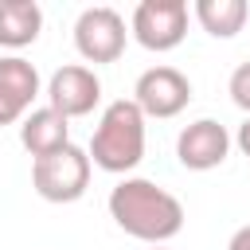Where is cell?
<instances>
[{
    "instance_id": "1",
    "label": "cell",
    "mask_w": 250,
    "mask_h": 250,
    "mask_svg": "<svg viewBox=\"0 0 250 250\" xmlns=\"http://www.w3.org/2000/svg\"><path fill=\"white\" fill-rule=\"evenodd\" d=\"M109 219L141 242L164 246L184 230V203L145 176H125L109 191Z\"/></svg>"
},
{
    "instance_id": "2",
    "label": "cell",
    "mask_w": 250,
    "mask_h": 250,
    "mask_svg": "<svg viewBox=\"0 0 250 250\" xmlns=\"http://www.w3.org/2000/svg\"><path fill=\"white\" fill-rule=\"evenodd\" d=\"M86 152H90V164L113 176H125L145 160V113L137 109L133 98H117L102 109Z\"/></svg>"
},
{
    "instance_id": "3",
    "label": "cell",
    "mask_w": 250,
    "mask_h": 250,
    "mask_svg": "<svg viewBox=\"0 0 250 250\" xmlns=\"http://www.w3.org/2000/svg\"><path fill=\"white\" fill-rule=\"evenodd\" d=\"M90 172H94L90 152L70 141V145H62V148L51 152V156L31 160V188H35V195L47 199V203H74V199L86 195Z\"/></svg>"
},
{
    "instance_id": "4",
    "label": "cell",
    "mask_w": 250,
    "mask_h": 250,
    "mask_svg": "<svg viewBox=\"0 0 250 250\" xmlns=\"http://www.w3.org/2000/svg\"><path fill=\"white\" fill-rule=\"evenodd\" d=\"M125 16L109 4H98V8H86L78 20H74V47L86 62H117L125 55Z\"/></svg>"
},
{
    "instance_id": "5",
    "label": "cell",
    "mask_w": 250,
    "mask_h": 250,
    "mask_svg": "<svg viewBox=\"0 0 250 250\" xmlns=\"http://www.w3.org/2000/svg\"><path fill=\"white\" fill-rule=\"evenodd\" d=\"M129 27L145 51H172L188 35V4L184 0H141L133 8Z\"/></svg>"
},
{
    "instance_id": "6",
    "label": "cell",
    "mask_w": 250,
    "mask_h": 250,
    "mask_svg": "<svg viewBox=\"0 0 250 250\" xmlns=\"http://www.w3.org/2000/svg\"><path fill=\"white\" fill-rule=\"evenodd\" d=\"M133 102L145 117H176L191 102V82L176 66H148L133 86Z\"/></svg>"
},
{
    "instance_id": "7",
    "label": "cell",
    "mask_w": 250,
    "mask_h": 250,
    "mask_svg": "<svg viewBox=\"0 0 250 250\" xmlns=\"http://www.w3.org/2000/svg\"><path fill=\"white\" fill-rule=\"evenodd\" d=\"M102 102V78L82 66V62H70V66H59L47 82V105L55 113H62L66 121L70 117H86L94 113V105Z\"/></svg>"
},
{
    "instance_id": "8",
    "label": "cell",
    "mask_w": 250,
    "mask_h": 250,
    "mask_svg": "<svg viewBox=\"0 0 250 250\" xmlns=\"http://www.w3.org/2000/svg\"><path fill=\"white\" fill-rule=\"evenodd\" d=\"M227 152H230V133H227V125L215 121V117H199V121L184 125L180 137H176V156H180V164L191 168V172H211V168H219V164L227 160Z\"/></svg>"
},
{
    "instance_id": "9",
    "label": "cell",
    "mask_w": 250,
    "mask_h": 250,
    "mask_svg": "<svg viewBox=\"0 0 250 250\" xmlns=\"http://www.w3.org/2000/svg\"><path fill=\"white\" fill-rule=\"evenodd\" d=\"M35 98H39V70L20 55H4L0 59V125L23 121Z\"/></svg>"
},
{
    "instance_id": "10",
    "label": "cell",
    "mask_w": 250,
    "mask_h": 250,
    "mask_svg": "<svg viewBox=\"0 0 250 250\" xmlns=\"http://www.w3.org/2000/svg\"><path fill=\"white\" fill-rule=\"evenodd\" d=\"M20 145L31 152V160H43V156L59 152L62 145H70V121L62 113H55L51 105H39V109L23 113V121H20Z\"/></svg>"
},
{
    "instance_id": "11",
    "label": "cell",
    "mask_w": 250,
    "mask_h": 250,
    "mask_svg": "<svg viewBox=\"0 0 250 250\" xmlns=\"http://www.w3.org/2000/svg\"><path fill=\"white\" fill-rule=\"evenodd\" d=\"M43 31V8L35 0H0V47H27Z\"/></svg>"
},
{
    "instance_id": "12",
    "label": "cell",
    "mask_w": 250,
    "mask_h": 250,
    "mask_svg": "<svg viewBox=\"0 0 250 250\" xmlns=\"http://www.w3.org/2000/svg\"><path fill=\"white\" fill-rule=\"evenodd\" d=\"M250 16L246 0H195V20L215 39H234Z\"/></svg>"
},
{
    "instance_id": "13",
    "label": "cell",
    "mask_w": 250,
    "mask_h": 250,
    "mask_svg": "<svg viewBox=\"0 0 250 250\" xmlns=\"http://www.w3.org/2000/svg\"><path fill=\"white\" fill-rule=\"evenodd\" d=\"M227 90H230V102H234V105L250 117V59H246V62H238V66L230 70Z\"/></svg>"
},
{
    "instance_id": "14",
    "label": "cell",
    "mask_w": 250,
    "mask_h": 250,
    "mask_svg": "<svg viewBox=\"0 0 250 250\" xmlns=\"http://www.w3.org/2000/svg\"><path fill=\"white\" fill-rule=\"evenodd\" d=\"M227 250H250V223H246V227H238V230L230 234Z\"/></svg>"
},
{
    "instance_id": "15",
    "label": "cell",
    "mask_w": 250,
    "mask_h": 250,
    "mask_svg": "<svg viewBox=\"0 0 250 250\" xmlns=\"http://www.w3.org/2000/svg\"><path fill=\"white\" fill-rule=\"evenodd\" d=\"M234 145L242 148V156H250V117L238 125V133H234Z\"/></svg>"
},
{
    "instance_id": "16",
    "label": "cell",
    "mask_w": 250,
    "mask_h": 250,
    "mask_svg": "<svg viewBox=\"0 0 250 250\" xmlns=\"http://www.w3.org/2000/svg\"><path fill=\"white\" fill-rule=\"evenodd\" d=\"M152 250H164V246H152Z\"/></svg>"
}]
</instances>
